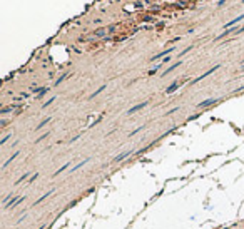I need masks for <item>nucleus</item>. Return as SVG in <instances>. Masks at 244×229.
Instances as JSON below:
<instances>
[{
  "instance_id": "nucleus-12",
  "label": "nucleus",
  "mask_w": 244,
  "mask_h": 229,
  "mask_svg": "<svg viewBox=\"0 0 244 229\" xmlns=\"http://www.w3.org/2000/svg\"><path fill=\"white\" fill-rule=\"evenodd\" d=\"M104 89H105V85H102V87H100V89H97V90H96V92H94L92 95H90V97H96V95H99V94H100V92H102V90H104Z\"/></svg>"
},
{
  "instance_id": "nucleus-16",
  "label": "nucleus",
  "mask_w": 244,
  "mask_h": 229,
  "mask_svg": "<svg viewBox=\"0 0 244 229\" xmlns=\"http://www.w3.org/2000/svg\"><path fill=\"white\" fill-rule=\"evenodd\" d=\"M65 77H67V74H65V75H62V77H59V79H57V82H55V85H59V84H60V82H62V80H64V79H65Z\"/></svg>"
},
{
  "instance_id": "nucleus-17",
  "label": "nucleus",
  "mask_w": 244,
  "mask_h": 229,
  "mask_svg": "<svg viewBox=\"0 0 244 229\" xmlns=\"http://www.w3.org/2000/svg\"><path fill=\"white\" fill-rule=\"evenodd\" d=\"M10 137H12V136H5V137H3V139H2V140H0V144H5V142H7V140H8V139H10Z\"/></svg>"
},
{
  "instance_id": "nucleus-2",
  "label": "nucleus",
  "mask_w": 244,
  "mask_h": 229,
  "mask_svg": "<svg viewBox=\"0 0 244 229\" xmlns=\"http://www.w3.org/2000/svg\"><path fill=\"white\" fill-rule=\"evenodd\" d=\"M241 20H244V13H242V15H239V17H236L234 20L227 22V24H224V29H226V30H227V29H232V25H236L237 22H241Z\"/></svg>"
},
{
  "instance_id": "nucleus-21",
  "label": "nucleus",
  "mask_w": 244,
  "mask_h": 229,
  "mask_svg": "<svg viewBox=\"0 0 244 229\" xmlns=\"http://www.w3.org/2000/svg\"><path fill=\"white\" fill-rule=\"evenodd\" d=\"M241 64H244V60H241Z\"/></svg>"
},
{
  "instance_id": "nucleus-15",
  "label": "nucleus",
  "mask_w": 244,
  "mask_h": 229,
  "mask_svg": "<svg viewBox=\"0 0 244 229\" xmlns=\"http://www.w3.org/2000/svg\"><path fill=\"white\" fill-rule=\"evenodd\" d=\"M54 100H55V97H52V99H49V100H47V102H45V104L42 105V107H47V105H50V104L54 102Z\"/></svg>"
},
{
  "instance_id": "nucleus-7",
  "label": "nucleus",
  "mask_w": 244,
  "mask_h": 229,
  "mask_svg": "<svg viewBox=\"0 0 244 229\" xmlns=\"http://www.w3.org/2000/svg\"><path fill=\"white\" fill-rule=\"evenodd\" d=\"M177 87H179V84H177V82H174L172 85H169V87L166 89V92H167V94H172L174 90H177Z\"/></svg>"
},
{
  "instance_id": "nucleus-18",
  "label": "nucleus",
  "mask_w": 244,
  "mask_h": 229,
  "mask_svg": "<svg viewBox=\"0 0 244 229\" xmlns=\"http://www.w3.org/2000/svg\"><path fill=\"white\" fill-rule=\"evenodd\" d=\"M25 179H27V174H24V176H22V177H20V179H19V181H17V182H15V184H20V182H22V181H25Z\"/></svg>"
},
{
  "instance_id": "nucleus-13",
  "label": "nucleus",
  "mask_w": 244,
  "mask_h": 229,
  "mask_svg": "<svg viewBox=\"0 0 244 229\" xmlns=\"http://www.w3.org/2000/svg\"><path fill=\"white\" fill-rule=\"evenodd\" d=\"M50 194H52V191H49L47 194H45V196H42V197H40V199H39V201H37V202H35V204H40V202H42V201H44L45 197H49V196H50Z\"/></svg>"
},
{
  "instance_id": "nucleus-6",
  "label": "nucleus",
  "mask_w": 244,
  "mask_h": 229,
  "mask_svg": "<svg viewBox=\"0 0 244 229\" xmlns=\"http://www.w3.org/2000/svg\"><path fill=\"white\" fill-rule=\"evenodd\" d=\"M172 50H174V49H166L164 52H161V54H157V55H154V57L151 59V60H157V59H161V57H164V55H167V54H171V52H172Z\"/></svg>"
},
{
  "instance_id": "nucleus-20",
  "label": "nucleus",
  "mask_w": 244,
  "mask_h": 229,
  "mask_svg": "<svg viewBox=\"0 0 244 229\" xmlns=\"http://www.w3.org/2000/svg\"><path fill=\"white\" fill-rule=\"evenodd\" d=\"M239 32H244V27H241V29H239Z\"/></svg>"
},
{
  "instance_id": "nucleus-19",
  "label": "nucleus",
  "mask_w": 244,
  "mask_h": 229,
  "mask_svg": "<svg viewBox=\"0 0 244 229\" xmlns=\"http://www.w3.org/2000/svg\"><path fill=\"white\" fill-rule=\"evenodd\" d=\"M142 129H144V127H139V129H135L134 132H130V136H134V134H137V132H141Z\"/></svg>"
},
{
  "instance_id": "nucleus-22",
  "label": "nucleus",
  "mask_w": 244,
  "mask_h": 229,
  "mask_svg": "<svg viewBox=\"0 0 244 229\" xmlns=\"http://www.w3.org/2000/svg\"><path fill=\"white\" fill-rule=\"evenodd\" d=\"M242 3H244V0H242Z\"/></svg>"
},
{
  "instance_id": "nucleus-5",
  "label": "nucleus",
  "mask_w": 244,
  "mask_h": 229,
  "mask_svg": "<svg viewBox=\"0 0 244 229\" xmlns=\"http://www.w3.org/2000/svg\"><path fill=\"white\" fill-rule=\"evenodd\" d=\"M130 152H132V150H125V152H122V154H119V155H115V157H114V162L124 161V159L127 157V155H130Z\"/></svg>"
},
{
  "instance_id": "nucleus-10",
  "label": "nucleus",
  "mask_w": 244,
  "mask_h": 229,
  "mask_svg": "<svg viewBox=\"0 0 244 229\" xmlns=\"http://www.w3.org/2000/svg\"><path fill=\"white\" fill-rule=\"evenodd\" d=\"M17 155H19V150H17V152H13V155H12V157H10V159H8V161H7L5 164H3V167H7V166H8V164H10V162L13 161V159H15V157H17Z\"/></svg>"
},
{
  "instance_id": "nucleus-9",
  "label": "nucleus",
  "mask_w": 244,
  "mask_h": 229,
  "mask_svg": "<svg viewBox=\"0 0 244 229\" xmlns=\"http://www.w3.org/2000/svg\"><path fill=\"white\" fill-rule=\"evenodd\" d=\"M179 65H181V62H176L174 65H171L169 69H167V70H164V74H162V75H167V74H169V72H172L174 69H176V67H179Z\"/></svg>"
},
{
  "instance_id": "nucleus-8",
  "label": "nucleus",
  "mask_w": 244,
  "mask_h": 229,
  "mask_svg": "<svg viewBox=\"0 0 244 229\" xmlns=\"http://www.w3.org/2000/svg\"><path fill=\"white\" fill-rule=\"evenodd\" d=\"M49 122H50V117H47V119H44V121H42V122H40V124L37 126V131H40V129H42V127H45V126H47V124H49Z\"/></svg>"
},
{
  "instance_id": "nucleus-14",
  "label": "nucleus",
  "mask_w": 244,
  "mask_h": 229,
  "mask_svg": "<svg viewBox=\"0 0 244 229\" xmlns=\"http://www.w3.org/2000/svg\"><path fill=\"white\" fill-rule=\"evenodd\" d=\"M67 167H69V162H67V164H65V166H62V167H60V169H59V171H57V172H55V176H57V174H60V172H62V171H65V169H67Z\"/></svg>"
},
{
  "instance_id": "nucleus-11",
  "label": "nucleus",
  "mask_w": 244,
  "mask_h": 229,
  "mask_svg": "<svg viewBox=\"0 0 244 229\" xmlns=\"http://www.w3.org/2000/svg\"><path fill=\"white\" fill-rule=\"evenodd\" d=\"M87 162H89V159H84V161H82V162H80V164H77V166H75L74 169H72V172H74V171H77V169H80V167H82V166H84V164H87Z\"/></svg>"
},
{
  "instance_id": "nucleus-4",
  "label": "nucleus",
  "mask_w": 244,
  "mask_h": 229,
  "mask_svg": "<svg viewBox=\"0 0 244 229\" xmlns=\"http://www.w3.org/2000/svg\"><path fill=\"white\" fill-rule=\"evenodd\" d=\"M147 105V102H141V104H137V105H134V107H130L129 111H127V114H134V112H137V111H141L142 107H146Z\"/></svg>"
},
{
  "instance_id": "nucleus-1",
  "label": "nucleus",
  "mask_w": 244,
  "mask_h": 229,
  "mask_svg": "<svg viewBox=\"0 0 244 229\" xmlns=\"http://www.w3.org/2000/svg\"><path fill=\"white\" fill-rule=\"evenodd\" d=\"M218 69H219V65H214V67H211L209 70H207V72H204V74H202V75H199V77H196V79L192 80V84H197V82H199V80H202V79H206L207 75H211L212 72H214V70H218Z\"/></svg>"
},
{
  "instance_id": "nucleus-3",
  "label": "nucleus",
  "mask_w": 244,
  "mask_h": 229,
  "mask_svg": "<svg viewBox=\"0 0 244 229\" xmlns=\"http://www.w3.org/2000/svg\"><path fill=\"white\" fill-rule=\"evenodd\" d=\"M216 102H218V99H206V100H202V102L197 104V107H199V109H204V107H207V105L216 104Z\"/></svg>"
}]
</instances>
